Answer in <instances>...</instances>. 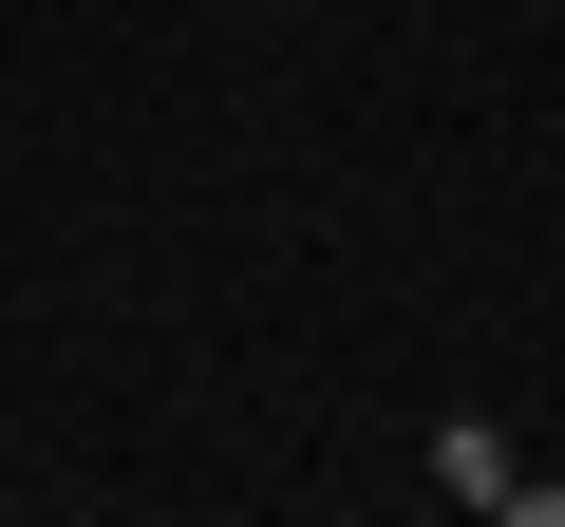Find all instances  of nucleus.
I'll list each match as a JSON object with an SVG mask.
<instances>
[]
</instances>
